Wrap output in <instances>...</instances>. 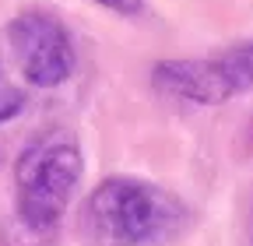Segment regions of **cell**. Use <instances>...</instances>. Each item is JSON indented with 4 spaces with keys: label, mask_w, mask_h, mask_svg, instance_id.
Returning a JSON list of instances; mask_svg holds the SVG:
<instances>
[{
    "label": "cell",
    "mask_w": 253,
    "mask_h": 246,
    "mask_svg": "<svg viewBox=\"0 0 253 246\" xmlns=\"http://www.w3.org/2000/svg\"><path fill=\"white\" fill-rule=\"evenodd\" d=\"M84 218L102 246H148L176 236L186 222V207L155 183L116 176L91 190Z\"/></svg>",
    "instance_id": "1"
},
{
    "label": "cell",
    "mask_w": 253,
    "mask_h": 246,
    "mask_svg": "<svg viewBox=\"0 0 253 246\" xmlns=\"http://www.w3.org/2000/svg\"><path fill=\"white\" fill-rule=\"evenodd\" d=\"M81 179V151L71 137L32 141L14 165V211L28 232H53Z\"/></svg>",
    "instance_id": "2"
},
{
    "label": "cell",
    "mask_w": 253,
    "mask_h": 246,
    "mask_svg": "<svg viewBox=\"0 0 253 246\" xmlns=\"http://www.w3.org/2000/svg\"><path fill=\"white\" fill-rule=\"evenodd\" d=\"M95 4H102L109 11H120V14H134L141 7V0H95Z\"/></svg>",
    "instance_id": "7"
},
{
    "label": "cell",
    "mask_w": 253,
    "mask_h": 246,
    "mask_svg": "<svg viewBox=\"0 0 253 246\" xmlns=\"http://www.w3.org/2000/svg\"><path fill=\"white\" fill-rule=\"evenodd\" d=\"M11 46L18 56V67L28 84L53 88L67 81L74 71V46L71 36L56 18L28 11L11 21Z\"/></svg>",
    "instance_id": "3"
},
{
    "label": "cell",
    "mask_w": 253,
    "mask_h": 246,
    "mask_svg": "<svg viewBox=\"0 0 253 246\" xmlns=\"http://www.w3.org/2000/svg\"><path fill=\"white\" fill-rule=\"evenodd\" d=\"M21 106H25L21 91H18L14 84H7V81H0V123L11 120V116H18V113H21Z\"/></svg>",
    "instance_id": "6"
},
{
    "label": "cell",
    "mask_w": 253,
    "mask_h": 246,
    "mask_svg": "<svg viewBox=\"0 0 253 246\" xmlns=\"http://www.w3.org/2000/svg\"><path fill=\"white\" fill-rule=\"evenodd\" d=\"M155 88L169 99L183 102H201V106H218L229 95H236L218 56L211 60H166L155 67Z\"/></svg>",
    "instance_id": "4"
},
{
    "label": "cell",
    "mask_w": 253,
    "mask_h": 246,
    "mask_svg": "<svg viewBox=\"0 0 253 246\" xmlns=\"http://www.w3.org/2000/svg\"><path fill=\"white\" fill-rule=\"evenodd\" d=\"M221 71H225L232 91H250L253 88V42H243V46H232L218 56Z\"/></svg>",
    "instance_id": "5"
}]
</instances>
